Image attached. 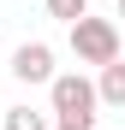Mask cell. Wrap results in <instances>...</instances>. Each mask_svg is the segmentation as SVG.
Instances as JSON below:
<instances>
[{
  "label": "cell",
  "mask_w": 125,
  "mask_h": 130,
  "mask_svg": "<svg viewBox=\"0 0 125 130\" xmlns=\"http://www.w3.org/2000/svg\"><path fill=\"white\" fill-rule=\"evenodd\" d=\"M95 106H101V95H95V83H89V77L66 71V77H54V83H48V112H54V124L95 130V118H101Z\"/></svg>",
  "instance_id": "cell-1"
},
{
  "label": "cell",
  "mask_w": 125,
  "mask_h": 130,
  "mask_svg": "<svg viewBox=\"0 0 125 130\" xmlns=\"http://www.w3.org/2000/svg\"><path fill=\"white\" fill-rule=\"evenodd\" d=\"M72 53H77V65H95V71L113 65V59H119V24L83 12L77 24H72Z\"/></svg>",
  "instance_id": "cell-2"
},
{
  "label": "cell",
  "mask_w": 125,
  "mask_h": 130,
  "mask_svg": "<svg viewBox=\"0 0 125 130\" xmlns=\"http://www.w3.org/2000/svg\"><path fill=\"white\" fill-rule=\"evenodd\" d=\"M12 77L18 83H54L60 71H54V47L48 41H24V47L12 53Z\"/></svg>",
  "instance_id": "cell-3"
},
{
  "label": "cell",
  "mask_w": 125,
  "mask_h": 130,
  "mask_svg": "<svg viewBox=\"0 0 125 130\" xmlns=\"http://www.w3.org/2000/svg\"><path fill=\"white\" fill-rule=\"evenodd\" d=\"M95 95H101V106H125V65H119V59H113V65H101Z\"/></svg>",
  "instance_id": "cell-4"
},
{
  "label": "cell",
  "mask_w": 125,
  "mask_h": 130,
  "mask_svg": "<svg viewBox=\"0 0 125 130\" xmlns=\"http://www.w3.org/2000/svg\"><path fill=\"white\" fill-rule=\"evenodd\" d=\"M6 130H54L48 112H36V106H6Z\"/></svg>",
  "instance_id": "cell-5"
},
{
  "label": "cell",
  "mask_w": 125,
  "mask_h": 130,
  "mask_svg": "<svg viewBox=\"0 0 125 130\" xmlns=\"http://www.w3.org/2000/svg\"><path fill=\"white\" fill-rule=\"evenodd\" d=\"M83 12H89V0H48V18H66V24H77Z\"/></svg>",
  "instance_id": "cell-6"
},
{
  "label": "cell",
  "mask_w": 125,
  "mask_h": 130,
  "mask_svg": "<svg viewBox=\"0 0 125 130\" xmlns=\"http://www.w3.org/2000/svg\"><path fill=\"white\" fill-rule=\"evenodd\" d=\"M119 18H125V0H119Z\"/></svg>",
  "instance_id": "cell-7"
},
{
  "label": "cell",
  "mask_w": 125,
  "mask_h": 130,
  "mask_svg": "<svg viewBox=\"0 0 125 130\" xmlns=\"http://www.w3.org/2000/svg\"><path fill=\"white\" fill-rule=\"evenodd\" d=\"M54 130H72V124H54Z\"/></svg>",
  "instance_id": "cell-8"
}]
</instances>
